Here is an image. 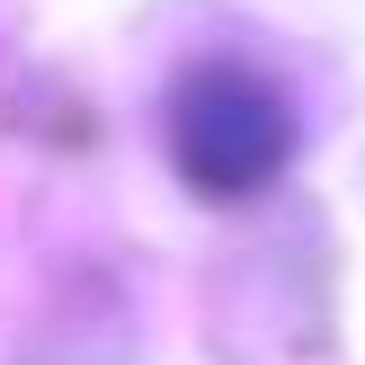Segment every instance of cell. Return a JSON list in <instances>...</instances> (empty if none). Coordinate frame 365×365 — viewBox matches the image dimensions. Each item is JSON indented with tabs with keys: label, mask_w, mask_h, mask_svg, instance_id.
Here are the masks:
<instances>
[{
	"label": "cell",
	"mask_w": 365,
	"mask_h": 365,
	"mask_svg": "<svg viewBox=\"0 0 365 365\" xmlns=\"http://www.w3.org/2000/svg\"><path fill=\"white\" fill-rule=\"evenodd\" d=\"M303 143L294 89L267 63H241V53H205L170 81V160L196 196H259L285 178Z\"/></svg>",
	"instance_id": "obj_1"
}]
</instances>
